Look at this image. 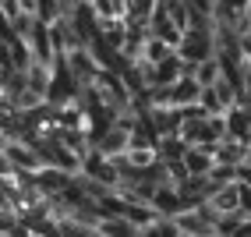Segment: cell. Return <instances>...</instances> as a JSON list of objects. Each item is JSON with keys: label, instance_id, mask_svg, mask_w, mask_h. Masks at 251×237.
<instances>
[{"label": "cell", "instance_id": "obj_15", "mask_svg": "<svg viewBox=\"0 0 251 237\" xmlns=\"http://www.w3.org/2000/svg\"><path fill=\"white\" fill-rule=\"evenodd\" d=\"M241 212L251 216V184H244V181H241Z\"/></svg>", "mask_w": 251, "mask_h": 237}, {"label": "cell", "instance_id": "obj_8", "mask_svg": "<svg viewBox=\"0 0 251 237\" xmlns=\"http://www.w3.org/2000/svg\"><path fill=\"white\" fill-rule=\"evenodd\" d=\"M99 152H106V156L113 159V156H121V152H127L131 149V131L127 128H121V124H113L103 138H99V145H96Z\"/></svg>", "mask_w": 251, "mask_h": 237}, {"label": "cell", "instance_id": "obj_2", "mask_svg": "<svg viewBox=\"0 0 251 237\" xmlns=\"http://www.w3.org/2000/svg\"><path fill=\"white\" fill-rule=\"evenodd\" d=\"M4 156L18 166V170H25V174H36V170H43V156L36 152V145H28V142H7L4 145Z\"/></svg>", "mask_w": 251, "mask_h": 237}, {"label": "cell", "instance_id": "obj_13", "mask_svg": "<svg viewBox=\"0 0 251 237\" xmlns=\"http://www.w3.org/2000/svg\"><path fill=\"white\" fill-rule=\"evenodd\" d=\"M209 177H212V181H216V184H220V188H223V184L237 181V166H233V163H216Z\"/></svg>", "mask_w": 251, "mask_h": 237}, {"label": "cell", "instance_id": "obj_16", "mask_svg": "<svg viewBox=\"0 0 251 237\" xmlns=\"http://www.w3.org/2000/svg\"><path fill=\"white\" fill-rule=\"evenodd\" d=\"M237 181H244V184H251V156L237 166Z\"/></svg>", "mask_w": 251, "mask_h": 237}, {"label": "cell", "instance_id": "obj_7", "mask_svg": "<svg viewBox=\"0 0 251 237\" xmlns=\"http://www.w3.org/2000/svg\"><path fill=\"white\" fill-rule=\"evenodd\" d=\"M209 206L216 209V212H237L241 209V181H230V184H223V188H216V195L209 198Z\"/></svg>", "mask_w": 251, "mask_h": 237}, {"label": "cell", "instance_id": "obj_14", "mask_svg": "<svg viewBox=\"0 0 251 237\" xmlns=\"http://www.w3.org/2000/svg\"><path fill=\"white\" fill-rule=\"evenodd\" d=\"M92 7L99 11V18H117V4L113 0H92Z\"/></svg>", "mask_w": 251, "mask_h": 237}, {"label": "cell", "instance_id": "obj_1", "mask_svg": "<svg viewBox=\"0 0 251 237\" xmlns=\"http://www.w3.org/2000/svg\"><path fill=\"white\" fill-rule=\"evenodd\" d=\"M177 53L188 64H202V60L216 57V28H188L180 46H177Z\"/></svg>", "mask_w": 251, "mask_h": 237}, {"label": "cell", "instance_id": "obj_12", "mask_svg": "<svg viewBox=\"0 0 251 237\" xmlns=\"http://www.w3.org/2000/svg\"><path fill=\"white\" fill-rule=\"evenodd\" d=\"M198 103H202L209 113H226V106H223V99H220V92H216L212 85H205L202 89V99H198Z\"/></svg>", "mask_w": 251, "mask_h": 237}, {"label": "cell", "instance_id": "obj_5", "mask_svg": "<svg viewBox=\"0 0 251 237\" xmlns=\"http://www.w3.org/2000/svg\"><path fill=\"white\" fill-rule=\"evenodd\" d=\"M152 206H156L159 216H177V212L188 209V206H184V198H180V188H177V184H159L156 195H152Z\"/></svg>", "mask_w": 251, "mask_h": 237}, {"label": "cell", "instance_id": "obj_4", "mask_svg": "<svg viewBox=\"0 0 251 237\" xmlns=\"http://www.w3.org/2000/svg\"><path fill=\"white\" fill-rule=\"evenodd\" d=\"M226 138H244L251 145V106L244 99L226 110Z\"/></svg>", "mask_w": 251, "mask_h": 237}, {"label": "cell", "instance_id": "obj_11", "mask_svg": "<svg viewBox=\"0 0 251 237\" xmlns=\"http://www.w3.org/2000/svg\"><path fill=\"white\" fill-rule=\"evenodd\" d=\"M174 53H177V46H170L166 39H159V36H149V39H145V60L163 64L166 57H174Z\"/></svg>", "mask_w": 251, "mask_h": 237}, {"label": "cell", "instance_id": "obj_10", "mask_svg": "<svg viewBox=\"0 0 251 237\" xmlns=\"http://www.w3.org/2000/svg\"><path fill=\"white\" fill-rule=\"evenodd\" d=\"M195 78L202 81V89H205V85H216V81L223 78V64H220V57H209V60H202V64H195Z\"/></svg>", "mask_w": 251, "mask_h": 237}, {"label": "cell", "instance_id": "obj_6", "mask_svg": "<svg viewBox=\"0 0 251 237\" xmlns=\"http://www.w3.org/2000/svg\"><path fill=\"white\" fill-rule=\"evenodd\" d=\"M99 234L103 237H142V230L131 223L124 212H106L99 219Z\"/></svg>", "mask_w": 251, "mask_h": 237}, {"label": "cell", "instance_id": "obj_3", "mask_svg": "<svg viewBox=\"0 0 251 237\" xmlns=\"http://www.w3.org/2000/svg\"><path fill=\"white\" fill-rule=\"evenodd\" d=\"M216 163H220L216 159V145H191L184 152V166H188L191 177H209Z\"/></svg>", "mask_w": 251, "mask_h": 237}, {"label": "cell", "instance_id": "obj_17", "mask_svg": "<svg viewBox=\"0 0 251 237\" xmlns=\"http://www.w3.org/2000/svg\"><path fill=\"white\" fill-rule=\"evenodd\" d=\"M241 46H244V60H251V32L241 36Z\"/></svg>", "mask_w": 251, "mask_h": 237}, {"label": "cell", "instance_id": "obj_9", "mask_svg": "<svg viewBox=\"0 0 251 237\" xmlns=\"http://www.w3.org/2000/svg\"><path fill=\"white\" fill-rule=\"evenodd\" d=\"M170 89H174V106H188V103H198V99H202V81L195 75L177 78Z\"/></svg>", "mask_w": 251, "mask_h": 237}]
</instances>
